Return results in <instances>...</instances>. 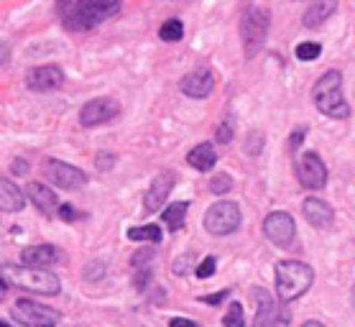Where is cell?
Listing matches in <instances>:
<instances>
[{"instance_id":"obj_1","label":"cell","mask_w":355,"mask_h":327,"mask_svg":"<svg viewBox=\"0 0 355 327\" xmlns=\"http://www.w3.org/2000/svg\"><path fill=\"white\" fill-rule=\"evenodd\" d=\"M67 31H87L121 13V0H57Z\"/></svg>"},{"instance_id":"obj_2","label":"cell","mask_w":355,"mask_h":327,"mask_svg":"<svg viewBox=\"0 0 355 327\" xmlns=\"http://www.w3.org/2000/svg\"><path fill=\"white\" fill-rule=\"evenodd\" d=\"M0 276H3V292L8 287H13V289L31 292V294L54 296L62 289L57 274L46 271V269H36V266H28V264L26 266L3 264L0 266Z\"/></svg>"},{"instance_id":"obj_3","label":"cell","mask_w":355,"mask_h":327,"mask_svg":"<svg viewBox=\"0 0 355 327\" xmlns=\"http://www.w3.org/2000/svg\"><path fill=\"white\" fill-rule=\"evenodd\" d=\"M276 294L282 302H294L304 296L315 284V269L304 261H279L274 271Z\"/></svg>"},{"instance_id":"obj_4","label":"cell","mask_w":355,"mask_h":327,"mask_svg":"<svg viewBox=\"0 0 355 327\" xmlns=\"http://www.w3.org/2000/svg\"><path fill=\"white\" fill-rule=\"evenodd\" d=\"M312 100H315L317 110L324 112L327 118H335V120L350 118V105H347L345 95H343V74L338 69H327L315 82Z\"/></svg>"},{"instance_id":"obj_5","label":"cell","mask_w":355,"mask_h":327,"mask_svg":"<svg viewBox=\"0 0 355 327\" xmlns=\"http://www.w3.org/2000/svg\"><path fill=\"white\" fill-rule=\"evenodd\" d=\"M268 28H271V16H268L266 8L261 6H248L241 16V41H243V51L248 59L259 54L263 44L268 39Z\"/></svg>"},{"instance_id":"obj_6","label":"cell","mask_w":355,"mask_h":327,"mask_svg":"<svg viewBox=\"0 0 355 327\" xmlns=\"http://www.w3.org/2000/svg\"><path fill=\"white\" fill-rule=\"evenodd\" d=\"M241 208L230 200L215 202L207 212H205V230L210 235H230L241 228Z\"/></svg>"},{"instance_id":"obj_7","label":"cell","mask_w":355,"mask_h":327,"mask_svg":"<svg viewBox=\"0 0 355 327\" xmlns=\"http://www.w3.org/2000/svg\"><path fill=\"white\" fill-rule=\"evenodd\" d=\"M13 322L26 327H49V325H57L62 315L57 310H51L46 304H39L33 299H18L13 304V312H10Z\"/></svg>"},{"instance_id":"obj_8","label":"cell","mask_w":355,"mask_h":327,"mask_svg":"<svg viewBox=\"0 0 355 327\" xmlns=\"http://www.w3.org/2000/svg\"><path fill=\"white\" fill-rule=\"evenodd\" d=\"M263 233L266 238L279 248H294L297 243V225H294V217L284 210H276L271 215H266L263 220Z\"/></svg>"},{"instance_id":"obj_9","label":"cell","mask_w":355,"mask_h":327,"mask_svg":"<svg viewBox=\"0 0 355 327\" xmlns=\"http://www.w3.org/2000/svg\"><path fill=\"white\" fill-rule=\"evenodd\" d=\"M44 174L59 190H80V187L87 184V174L80 167H72V164L59 159H49L44 164Z\"/></svg>"},{"instance_id":"obj_10","label":"cell","mask_w":355,"mask_h":327,"mask_svg":"<svg viewBox=\"0 0 355 327\" xmlns=\"http://www.w3.org/2000/svg\"><path fill=\"white\" fill-rule=\"evenodd\" d=\"M297 179L307 190H322L327 184V167L317 151L302 153L297 159Z\"/></svg>"},{"instance_id":"obj_11","label":"cell","mask_w":355,"mask_h":327,"mask_svg":"<svg viewBox=\"0 0 355 327\" xmlns=\"http://www.w3.org/2000/svg\"><path fill=\"white\" fill-rule=\"evenodd\" d=\"M179 90H182L187 97L205 100V97H210L212 90H215V72H212L210 67H197V69L187 72L184 77L179 80Z\"/></svg>"},{"instance_id":"obj_12","label":"cell","mask_w":355,"mask_h":327,"mask_svg":"<svg viewBox=\"0 0 355 327\" xmlns=\"http://www.w3.org/2000/svg\"><path fill=\"white\" fill-rule=\"evenodd\" d=\"M115 115H118V103L115 100H110V97H92L89 103L82 105L80 123L85 128H95L113 120Z\"/></svg>"},{"instance_id":"obj_13","label":"cell","mask_w":355,"mask_h":327,"mask_svg":"<svg viewBox=\"0 0 355 327\" xmlns=\"http://www.w3.org/2000/svg\"><path fill=\"white\" fill-rule=\"evenodd\" d=\"M64 85V72L49 64V67H36L26 74V87L33 90V92H54Z\"/></svg>"},{"instance_id":"obj_14","label":"cell","mask_w":355,"mask_h":327,"mask_svg":"<svg viewBox=\"0 0 355 327\" xmlns=\"http://www.w3.org/2000/svg\"><path fill=\"white\" fill-rule=\"evenodd\" d=\"M250 299H253V304H256V317H253V322L256 325H279V322H289V315L284 312V315H279V307H276V302L271 299V294H266L263 289H250Z\"/></svg>"},{"instance_id":"obj_15","label":"cell","mask_w":355,"mask_h":327,"mask_svg":"<svg viewBox=\"0 0 355 327\" xmlns=\"http://www.w3.org/2000/svg\"><path fill=\"white\" fill-rule=\"evenodd\" d=\"M171 190H174V174H171V171L156 174L154 179H151V187H148V192H146V197H144L146 212H156L162 205H166Z\"/></svg>"},{"instance_id":"obj_16","label":"cell","mask_w":355,"mask_h":327,"mask_svg":"<svg viewBox=\"0 0 355 327\" xmlns=\"http://www.w3.org/2000/svg\"><path fill=\"white\" fill-rule=\"evenodd\" d=\"M302 212H304V220L309 225L320 228V230H327L335 223V210H332V205H327L324 200H317V197H307L304 205H302Z\"/></svg>"},{"instance_id":"obj_17","label":"cell","mask_w":355,"mask_h":327,"mask_svg":"<svg viewBox=\"0 0 355 327\" xmlns=\"http://www.w3.org/2000/svg\"><path fill=\"white\" fill-rule=\"evenodd\" d=\"M26 194H28L31 205H36L44 215H51L54 210H59L57 194H54V190H51V187H46V184L28 182V184H26Z\"/></svg>"},{"instance_id":"obj_18","label":"cell","mask_w":355,"mask_h":327,"mask_svg":"<svg viewBox=\"0 0 355 327\" xmlns=\"http://www.w3.org/2000/svg\"><path fill=\"white\" fill-rule=\"evenodd\" d=\"M57 258H59V251L51 243H39V246L26 248L24 253H21V261L28 266H51Z\"/></svg>"},{"instance_id":"obj_19","label":"cell","mask_w":355,"mask_h":327,"mask_svg":"<svg viewBox=\"0 0 355 327\" xmlns=\"http://www.w3.org/2000/svg\"><path fill=\"white\" fill-rule=\"evenodd\" d=\"M338 3L340 0H315V3L307 8L304 18H302L304 26H307V28H317V26H322L324 21L338 10Z\"/></svg>"},{"instance_id":"obj_20","label":"cell","mask_w":355,"mask_h":327,"mask_svg":"<svg viewBox=\"0 0 355 327\" xmlns=\"http://www.w3.org/2000/svg\"><path fill=\"white\" fill-rule=\"evenodd\" d=\"M24 205L26 200L24 194H21V190L10 182L8 176H3L0 179V208H3V212H21Z\"/></svg>"},{"instance_id":"obj_21","label":"cell","mask_w":355,"mask_h":327,"mask_svg":"<svg viewBox=\"0 0 355 327\" xmlns=\"http://www.w3.org/2000/svg\"><path fill=\"white\" fill-rule=\"evenodd\" d=\"M187 161H189V167H194L197 171H210V169L218 164L215 146L212 144H197L192 151L187 153Z\"/></svg>"},{"instance_id":"obj_22","label":"cell","mask_w":355,"mask_h":327,"mask_svg":"<svg viewBox=\"0 0 355 327\" xmlns=\"http://www.w3.org/2000/svg\"><path fill=\"white\" fill-rule=\"evenodd\" d=\"M187 212H189V202L187 200L174 202V205H169V208L162 212V220H164V225H169L171 233H177V230H182V225H184Z\"/></svg>"},{"instance_id":"obj_23","label":"cell","mask_w":355,"mask_h":327,"mask_svg":"<svg viewBox=\"0 0 355 327\" xmlns=\"http://www.w3.org/2000/svg\"><path fill=\"white\" fill-rule=\"evenodd\" d=\"M128 240H138V243H159L162 240V228L159 225H141V228H130L128 233Z\"/></svg>"},{"instance_id":"obj_24","label":"cell","mask_w":355,"mask_h":327,"mask_svg":"<svg viewBox=\"0 0 355 327\" xmlns=\"http://www.w3.org/2000/svg\"><path fill=\"white\" fill-rule=\"evenodd\" d=\"M182 36H184V24L179 18L164 21V26L159 28V39L166 41V44H177V41H182Z\"/></svg>"},{"instance_id":"obj_25","label":"cell","mask_w":355,"mask_h":327,"mask_svg":"<svg viewBox=\"0 0 355 327\" xmlns=\"http://www.w3.org/2000/svg\"><path fill=\"white\" fill-rule=\"evenodd\" d=\"M294 54H297L299 62H315L317 56L322 54V47H320L317 41H302V44L294 49Z\"/></svg>"},{"instance_id":"obj_26","label":"cell","mask_w":355,"mask_h":327,"mask_svg":"<svg viewBox=\"0 0 355 327\" xmlns=\"http://www.w3.org/2000/svg\"><path fill=\"white\" fill-rule=\"evenodd\" d=\"M233 190V176L225 174V171H220L210 179V192L212 194H225V192Z\"/></svg>"},{"instance_id":"obj_27","label":"cell","mask_w":355,"mask_h":327,"mask_svg":"<svg viewBox=\"0 0 355 327\" xmlns=\"http://www.w3.org/2000/svg\"><path fill=\"white\" fill-rule=\"evenodd\" d=\"M154 255H156V248H154V243H151V246L141 248V251H136V253L130 255V266H133V269L148 266L151 261H154Z\"/></svg>"},{"instance_id":"obj_28","label":"cell","mask_w":355,"mask_h":327,"mask_svg":"<svg viewBox=\"0 0 355 327\" xmlns=\"http://www.w3.org/2000/svg\"><path fill=\"white\" fill-rule=\"evenodd\" d=\"M263 141H266V136L261 131H250L248 138H245V153L248 156H259L263 151Z\"/></svg>"},{"instance_id":"obj_29","label":"cell","mask_w":355,"mask_h":327,"mask_svg":"<svg viewBox=\"0 0 355 327\" xmlns=\"http://www.w3.org/2000/svg\"><path fill=\"white\" fill-rule=\"evenodd\" d=\"M105 264L103 261H89L85 269H82V279L85 281H100L103 276H105Z\"/></svg>"},{"instance_id":"obj_30","label":"cell","mask_w":355,"mask_h":327,"mask_svg":"<svg viewBox=\"0 0 355 327\" xmlns=\"http://www.w3.org/2000/svg\"><path fill=\"white\" fill-rule=\"evenodd\" d=\"M233 138H235V123L230 118H225L218 126V131H215V141L218 144H230Z\"/></svg>"},{"instance_id":"obj_31","label":"cell","mask_w":355,"mask_h":327,"mask_svg":"<svg viewBox=\"0 0 355 327\" xmlns=\"http://www.w3.org/2000/svg\"><path fill=\"white\" fill-rule=\"evenodd\" d=\"M151 279H154V274H151V269H148V266L133 269V287H136L138 292H146V289H148V284H151Z\"/></svg>"},{"instance_id":"obj_32","label":"cell","mask_w":355,"mask_h":327,"mask_svg":"<svg viewBox=\"0 0 355 327\" xmlns=\"http://www.w3.org/2000/svg\"><path fill=\"white\" fill-rule=\"evenodd\" d=\"M215 269H218V258H215V255H207V258H202V264L194 269V276H197V279H210L212 274H215Z\"/></svg>"},{"instance_id":"obj_33","label":"cell","mask_w":355,"mask_h":327,"mask_svg":"<svg viewBox=\"0 0 355 327\" xmlns=\"http://www.w3.org/2000/svg\"><path fill=\"white\" fill-rule=\"evenodd\" d=\"M245 322V317H243V304H238V302H233L230 304V310H227V315L223 317V325L225 327H238V325H243Z\"/></svg>"},{"instance_id":"obj_34","label":"cell","mask_w":355,"mask_h":327,"mask_svg":"<svg viewBox=\"0 0 355 327\" xmlns=\"http://www.w3.org/2000/svg\"><path fill=\"white\" fill-rule=\"evenodd\" d=\"M95 167L100 169V171H110V169L115 167V153L113 151H100L95 156Z\"/></svg>"},{"instance_id":"obj_35","label":"cell","mask_w":355,"mask_h":327,"mask_svg":"<svg viewBox=\"0 0 355 327\" xmlns=\"http://www.w3.org/2000/svg\"><path fill=\"white\" fill-rule=\"evenodd\" d=\"M59 217H62L64 223H74L80 215H77V210H74L72 205H59Z\"/></svg>"},{"instance_id":"obj_36","label":"cell","mask_w":355,"mask_h":327,"mask_svg":"<svg viewBox=\"0 0 355 327\" xmlns=\"http://www.w3.org/2000/svg\"><path fill=\"white\" fill-rule=\"evenodd\" d=\"M230 294V292H218V294H205V296H200V302L202 304H212V307H218L220 302H223V299H225V296Z\"/></svg>"},{"instance_id":"obj_37","label":"cell","mask_w":355,"mask_h":327,"mask_svg":"<svg viewBox=\"0 0 355 327\" xmlns=\"http://www.w3.org/2000/svg\"><path fill=\"white\" fill-rule=\"evenodd\" d=\"M304 133H307L304 128H299V131H294V133H291V141H289L291 151H297L299 146H302V141H304Z\"/></svg>"},{"instance_id":"obj_38","label":"cell","mask_w":355,"mask_h":327,"mask_svg":"<svg viewBox=\"0 0 355 327\" xmlns=\"http://www.w3.org/2000/svg\"><path fill=\"white\" fill-rule=\"evenodd\" d=\"M192 261V255H182V258H177L174 261V274H187V264Z\"/></svg>"},{"instance_id":"obj_39","label":"cell","mask_w":355,"mask_h":327,"mask_svg":"<svg viewBox=\"0 0 355 327\" xmlns=\"http://www.w3.org/2000/svg\"><path fill=\"white\" fill-rule=\"evenodd\" d=\"M28 171V164L24 159H13V174H26Z\"/></svg>"},{"instance_id":"obj_40","label":"cell","mask_w":355,"mask_h":327,"mask_svg":"<svg viewBox=\"0 0 355 327\" xmlns=\"http://www.w3.org/2000/svg\"><path fill=\"white\" fill-rule=\"evenodd\" d=\"M169 322L171 325H194V319H189V317H171Z\"/></svg>"},{"instance_id":"obj_41","label":"cell","mask_w":355,"mask_h":327,"mask_svg":"<svg viewBox=\"0 0 355 327\" xmlns=\"http://www.w3.org/2000/svg\"><path fill=\"white\" fill-rule=\"evenodd\" d=\"M3 64H8V44L3 41Z\"/></svg>"},{"instance_id":"obj_42","label":"cell","mask_w":355,"mask_h":327,"mask_svg":"<svg viewBox=\"0 0 355 327\" xmlns=\"http://www.w3.org/2000/svg\"><path fill=\"white\" fill-rule=\"evenodd\" d=\"M304 327H322V322H312V319H307V322H304Z\"/></svg>"},{"instance_id":"obj_43","label":"cell","mask_w":355,"mask_h":327,"mask_svg":"<svg viewBox=\"0 0 355 327\" xmlns=\"http://www.w3.org/2000/svg\"><path fill=\"white\" fill-rule=\"evenodd\" d=\"M350 302H353V310H355V284H353V292H350Z\"/></svg>"}]
</instances>
